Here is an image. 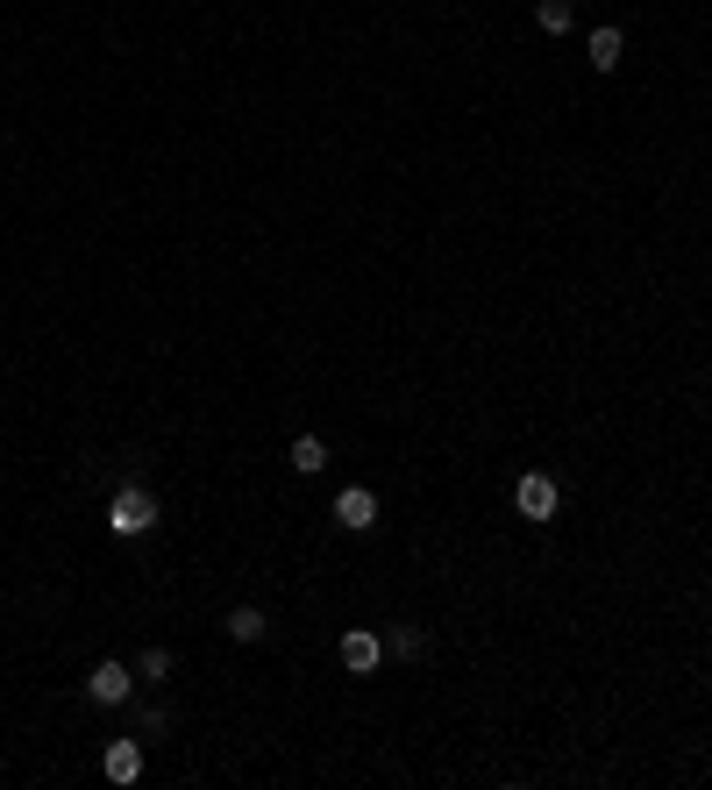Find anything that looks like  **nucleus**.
<instances>
[{
	"label": "nucleus",
	"mask_w": 712,
	"mask_h": 790,
	"mask_svg": "<svg viewBox=\"0 0 712 790\" xmlns=\"http://www.w3.org/2000/svg\"><path fill=\"white\" fill-rule=\"evenodd\" d=\"M108 527L114 535H150V527H157V498H150L143 484H121L108 498Z\"/></svg>",
	"instance_id": "obj_1"
},
{
	"label": "nucleus",
	"mask_w": 712,
	"mask_h": 790,
	"mask_svg": "<svg viewBox=\"0 0 712 790\" xmlns=\"http://www.w3.org/2000/svg\"><path fill=\"white\" fill-rule=\"evenodd\" d=\"M513 506H521L527 513V520H556V506H563V492H556V478H549V470H527V478L521 484H513Z\"/></svg>",
	"instance_id": "obj_2"
},
{
	"label": "nucleus",
	"mask_w": 712,
	"mask_h": 790,
	"mask_svg": "<svg viewBox=\"0 0 712 790\" xmlns=\"http://www.w3.org/2000/svg\"><path fill=\"white\" fill-rule=\"evenodd\" d=\"M328 513H336V527H350V535H371V527H377V492H363V484H342Z\"/></svg>",
	"instance_id": "obj_3"
},
{
	"label": "nucleus",
	"mask_w": 712,
	"mask_h": 790,
	"mask_svg": "<svg viewBox=\"0 0 712 790\" xmlns=\"http://www.w3.org/2000/svg\"><path fill=\"white\" fill-rule=\"evenodd\" d=\"M377 662H385V634H371V627L342 634V670H350V677H371Z\"/></svg>",
	"instance_id": "obj_4"
},
{
	"label": "nucleus",
	"mask_w": 712,
	"mask_h": 790,
	"mask_svg": "<svg viewBox=\"0 0 712 790\" xmlns=\"http://www.w3.org/2000/svg\"><path fill=\"white\" fill-rule=\"evenodd\" d=\"M129 691H135V677H129V662H100L94 677H86V698H94V705H129Z\"/></svg>",
	"instance_id": "obj_5"
},
{
	"label": "nucleus",
	"mask_w": 712,
	"mask_h": 790,
	"mask_svg": "<svg viewBox=\"0 0 712 790\" xmlns=\"http://www.w3.org/2000/svg\"><path fill=\"white\" fill-rule=\"evenodd\" d=\"M100 769H108V783H135L143 777V740H108Z\"/></svg>",
	"instance_id": "obj_6"
},
{
	"label": "nucleus",
	"mask_w": 712,
	"mask_h": 790,
	"mask_svg": "<svg viewBox=\"0 0 712 790\" xmlns=\"http://www.w3.org/2000/svg\"><path fill=\"white\" fill-rule=\"evenodd\" d=\"M584 51H592V72H620V57H627V36H620V29H592V43H584Z\"/></svg>",
	"instance_id": "obj_7"
},
{
	"label": "nucleus",
	"mask_w": 712,
	"mask_h": 790,
	"mask_svg": "<svg viewBox=\"0 0 712 790\" xmlns=\"http://www.w3.org/2000/svg\"><path fill=\"white\" fill-rule=\"evenodd\" d=\"M221 627H229V641H264V634H271V619L256 613V605H235V613L221 619Z\"/></svg>",
	"instance_id": "obj_8"
},
{
	"label": "nucleus",
	"mask_w": 712,
	"mask_h": 790,
	"mask_svg": "<svg viewBox=\"0 0 712 790\" xmlns=\"http://www.w3.org/2000/svg\"><path fill=\"white\" fill-rule=\"evenodd\" d=\"M293 470H299V478H321V470H328V442H321V435H299V442H293Z\"/></svg>",
	"instance_id": "obj_9"
},
{
	"label": "nucleus",
	"mask_w": 712,
	"mask_h": 790,
	"mask_svg": "<svg viewBox=\"0 0 712 790\" xmlns=\"http://www.w3.org/2000/svg\"><path fill=\"white\" fill-rule=\"evenodd\" d=\"M535 22L549 29V36H563V29L578 22V8H570V0H535Z\"/></svg>",
	"instance_id": "obj_10"
},
{
	"label": "nucleus",
	"mask_w": 712,
	"mask_h": 790,
	"mask_svg": "<svg viewBox=\"0 0 712 790\" xmlns=\"http://www.w3.org/2000/svg\"><path fill=\"white\" fill-rule=\"evenodd\" d=\"M135 677H143V683H164V677H172V648H143Z\"/></svg>",
	"instance_id": "obj_11"
},
{
	"label": "nucleus",
	"mask_w": 712,
	"mask_h": 790,
	"mask_svg": "<svg viewBox=\"0 0 712 790\" xmlns=\"http://www.w3.org/2000/svg\"><path fill=\"white\" fill-rule=\"evenodd\" d=\"M420 648H428V641H420V627H392L385 634V656H420Z\"/></svg>",
	"instance_id": "obj_12"
}]
</instances>
